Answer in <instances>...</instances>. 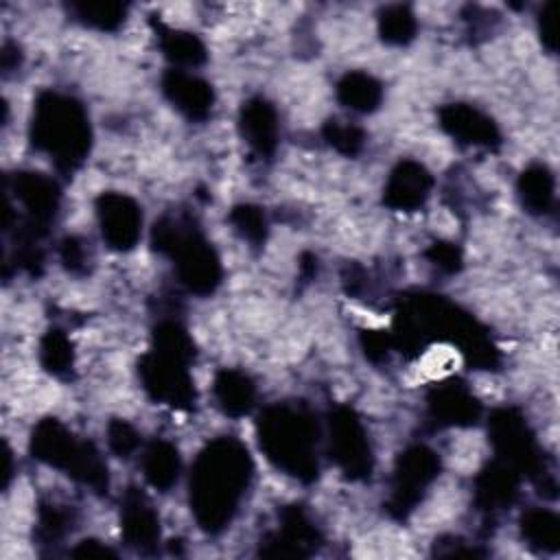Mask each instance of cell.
<instances>
[{"label":"cell","mask_w":560,"mask_h":560,"mask_svg":"<svg viewBox=\"0 0 560 560\" xmlns=\"http://www.w3.org/2000/svg\"><path fill=\"white\" fill-rule=\"evenodd\" d=\"M249 477V453L234 438L212 440L197 455L190 472V505L206 532H219L232 521Z\"/></svg>","instance_id":"6da1fadb"},{"label":"cell","mask_w":560,"mask_h":560,"mask_svg":"<svg viewBox=\"0 0 560 560\" xmlns=\"http://www.w3.org/2000/svg\"><path fill=\"white\" fill-rule=\"evenodd\" d=\"M260 448L284 472L311 481L317 477V427L315 420L289 405L267 407L258 422Z\"/></svg>","instance_id":"7a4b0ae2"},{"label":"cell","mask_w":560,"mask_h":560,"mask_svg":"<svg viewBox=\"0 0 560 560\" xmlns=\"http://www.w3.org/2000/svg\"><path fill=\"white\" fill-rule=\"evenodd\" d=\"M31 136L57 168L72 171L90 149L88 114L74 98L46 92L37 98Z\"/></svg>","instance_id":"3957f363"},{"label":"cell","mask_w":560,"mask_h":560,"mask_svg":"<svg viewBox=\"0 0 560 560\" xmlns=\"http://www.w3.org/2000/svg\"><path fill=\"white\" fill-rule=\"evenodd\" d=\"M158 252L171 256L179 280L195 293H210L221 278V267L214 249L190 225L175 219H162L153 230Z\"/></svg>","instance_id":"277c9868"},{"label":"cell","mask_w":560,"mask_h":560,"mask_svg":"<svg viewBox=\"0 0 560 560\" xmlns=\"http://www.w3.org/2000/svg\"><path fill=\"white\" fill-rule=\"evenodd\" d=\"M31 448L37 459L66 470L96 492L107 490V466L90 442H79L57 420H44L33 431Z\"/></svg>","instance_id":"5b68a950"},{"label":"cell","mask_w":560,"mask_h":560,"mask_svg":"<svg viewBox=\"0 0 560 560\" xmlns=\"http://www.w3.org/2000/svg\"><path fill=\"white\" fill-rule=\"evenodd\" d=\"M186 357L153 348L140 361V378L151 398L173 405V407H190L195 400L192 378L188 374Z\"/></svg>","instance_id":"8992f818"},{"label":"cell","mask_w":560,"mask_h":560,"mask_svg":"<svg viewBox=\"0 0 560 560\" xmlns=\"http://www.w3.org/2000/svg\"><path fill=\"white\" fill-rule=\"evenodd\" d=\"M330 453L350 477H365L372 470V451L361 420L350 409L330 416Z\"/></svg>","instance_id":"52a82bcc"},{"label":"cell","mask_w":560,"mask_h":560,"mask_svg":"<svg viewBox=\"0 0 560 560\" xmlns=\"http://www.w3.org/2000/svg\"><path fill=\"white\" fill-rule=\"evenodd\" d=\"M490 440L508 466L534 472L538 468V448L527 422L512 409H501L490 420Z\"/></svg>","instance_id":"ba28073f"},{"label":"cell","mask_w":560,"mask_h":560,"mask_svg":"<svg viewBox=\"0 0 560 560\" xmlns=\"http://www.w3.org/2000/svg\"><path fill=\"white\" fill-rule=\"evenodd\" d=\"M440 468L438 455L427 446H411L407 448L394 470V483H392V508H396L400 514L411 510L422 490L435 479Z\"/></svg>","instance_id":"9c48e42d"},{"label":"cell","mask_w":560,"mask_h":560,"mask_svg":"<svg viewBox=\"0 0 560 560\" xmlns=\"http://www.w3.org/2000/svg\"><path fill=\"white\" fill-rule=\"evenodd\" d=\"M103 238L114 249H131L140 236L142 212L133 199L120 192H105L96 201Z\"/></svg>","instance_id":"30bf717a"},{"label":"cell","mask_w":560,"mask_h":560,"mask_svg":"<svg viewBox=\"0 0 560 560\" xmlns=\"http://www.w3.org/2000/svg\"><path fill=\"white\" fill-rule=\"evenodd\" d=\"M431 184L433 179L422 164L405 160L392 171L387 179L385 203L396 210H416L429 197Z\"/></svg>","instance_id":"8fae6325"},{"label":"cell","mask_w":560,"mask_h":560,"mask_svg":"<svg viewBox=\"0 0 560 560\" xmlns=\"http://www.w3.org/2000/svg\"><path fill=\"white\" fill-rule=\"evenodd\" d=\"M440 120L442 127L459 142L483 147H492L494 142H499L497 125L470 105H448L440 112Z\"/></svg>","instance_id":"7c38bea8"},{"label":"cell","mask_w":560,"mask_h":560,"mask_svg":"<svg viewBox=\"0 0 560 560\" xmlns=\"http://www.w3.org/2000/svg\"><path fill=\"white\" fill-rule=\"evenodd\" d=\"M164 94L190 118H206L212 107V90L199 77L188 74L186 70H168L162 81Z\"/></svg>","instance_id":"4fadbf2b"},{"label":"cell","mask_w":560,"mask_h":560,"mask_svg":"<svg viewBox=\"0 0 560 560\" xmlns=\"http://www.w3.org/2000/svg\"><path fill=\"white\" fill-rule=\"evenodd\" d=\"M122 536L127 545L147 551L160 540V521L140 492H127L122 503Z\"/></svg>","instance_id":"5bb4252c"},{"label":"cell","mask_w":560,"mask_h":560,"mask_svg":"<svg viewBox=\"0 0 560 560\" xmlns=\"http://www.w3.org/2000/svg\"><path fill=\"white\" fill-rule=\"evenodd\" d=\"M431 416L442 424H470L479 416V402L457 383H444L429 396Z\"/></svg>","instance_id":"9a60e30c"},{"label":"cell","mask_w":560,"mask_h":560,"mask_svg":"<svg viewBox=\"0 0 560 560\" xmlns=\"http://www.w3.org/2000/svg\"><path fill=\"white\" fill-rule=\"evenodd\" d=\"M241 131L258 153H271L278 142V118L273 107L262 98L247 101L241 109Z\"/></svg>","instance_id":"2e32d148"},{"label":"cell","mask_w":560,"mask_h":560,"mask_svg":"<svg viewBox=\"0 0 560 560\" xmlns=\"http://www.w3.org/2000/svg\"><path fill=\"white\" fill-rule=\"evenodd\" d=\"M15 197L22 201L33 223H46L57 210L59 190L52 179L39 173H22L15 179Z\"/></svg>","instance_id":"e0dca14e"},{"label":"cell","mask_w":560,"mask_h":560,"mask_svg":"<svg viewBox=\"0 0 560 560\" xmlns=\"http://www.w3.org/2000/svg\"><path fill=\"white\" fill-rule=\"evenodd\" d=\"M516 494V470L508 464H492L477 479V501L483 510H503Z\"/></svg>","instance_id":"ac0fdd59"},{"label":"cell","mask_w":560,"mask_h":560,"mask_svg":"<svg viewBox=\"0 0 560 560\" xmlns=\"http://www.w3.org/2000/svg\"><path fill=\"white\" fill-rule=\"evenodd\" d=\"M214 396L221 409L230 416H243L252 409L256 389L249 376L238 370H223L214 378Z\"/></svg>","instance_id":"d6986e66"},{"label":"cell","mask_w":560,"mask_h":560,"mask_svg":"<svg viewBox=\"0 0 560 560\" xmlns=\"http://www.w3.org/2000/svg\"><path fill=\"white\" fill-rule=\"evenodd\" d=\"M142 470L147 481L158 490H168L179 475V455L177 448L168 442L155 440L144 448Z\"/></svg>","instance_id":"ffe728a7"},{"label":"cell","mask_w":560,"mask_h":560,"mask_svg":"<svg viewBox=\"0 0 560 560\" xmlns=\"http://www.w3.org/2000/svg\"><path fill=\"white\" fill-rule=\"evenodd\" d=\"M317 540L315 527L308 523V518L300 510H287L282 514V525L280 532L273 536V542H278L276 551L280 556H300L304 553L313 542Z\"/></svg>","instance_id":"44dd1931"},{"label":"cell","mask_w":560,"mask_h":560,"mask_svg":"<svg viewBox=\"0 0 560 560\" xmlns=\"http://www.w3.org/2000/svg\"><path fill=\"white\" fill-rule=\"evenodd\" d=\"M553 175L549 173L547 166L534 164L527 171H523L518 179V195L523 206L534 212V214H545L549 212L553 203Z\"/></svg>","instance_id":"7402d4cb"},{"label":"cell","mask_w":560,"mask_h":560,"mask_svg":"<svg viewBox=\"0 0 560 560\" xmlns=\"http://www.w3.org/2000/svg\"><path fill=\"white\" fill-rule=\"evenodd\" d=\"M339 101L354 112H372L378 107L383 90L376 79L365 72H348L337 85Z\"/></svg>","instance_id":"603a6c76"},{"label":"cell","mask_w":560,"mask_h":560,"mask_svg":"<svg viewBox=\"0 0 560 560\" xmlns=\"http://www.w3.org/2000/svg\"><path fill=\"white\" fill-rule=\"evenodd\" d=\"M521 529L523 536L529 540V545L538 549H558V538H560V521L553 512L549 510H527L521 518Z\"/></svg>","instance_id":"cb8c5ba5"},{"label":"cell","mask_w":560,"mask_h":560,"mask_svg":"<svg viewBox=\"0 0 560 560\" xmlns=\"http://www.w3.org/2000/svg\"><path fill=\"white\" fill-rule=\"evenodd\" d=\"M160 42L164 55L177 66H197L206 59V48L192 33L162 31Z\"/></svg>","instance_id":"d4e9b609"},{"label":"cell","mask_w":560,"mask_h":560,"mask_svg":"<svg viewBox=\"0 0 560 560\" xmlns=\"http://www.w3.org/2000/svg\"><path fill=\"white\" fill-rule=\"evenodd\" d=\"M378 28L385 42L389 44H407L416 33V18L413 13L402 4H392L383 9Z\"/></svg>","instance_id":"484cf974"},{"label":"cell","mask_w":560,"mask_h":560,"mask_svg":"<svg viewBox=\"0 0 560 560\" xmlns=\"http://www.w3.org/2000/svg\"><path fill=\"white\" fill-rule=\"evenodd\" d=\"M72 11L96 28H114L125 20V7L118 2H83L74 4Z\"/></svg>","instance_id":"4316f807"},{"label":"cell","mask_w":560,"mask_h":560,"mask_svg":"<svg viewBox=\"0 0 560 560\" xmlns=\"http://www.w3.org/2000/svg\"><path fill=\"white\" fill-rule=\"evenodd\" d=\"M42 363L52 374H63L72 365L70 341L63 332L50 330L42 341Z\"/></svg>","instance_id":"83f0119b"},{"label":"cell","mask_w":560,"mask_h":560,"mask_svg":"<svg viewBox=\"0 0 560 560\" xmlns=\"http://www.w3.org/2000/svg\"><path fill=\"white\" fill-rule=\"evenodd\" d=\"M234 228L249 241L258 243L262 241L265 236V230H267V223H265V214L260 208L256 206H238L232 210L230 214Z\"/></svg>","instance_id":"f1b7e54d"},{"label":"cell","mask_w":560,"mask_h":560,"mask_svg":"<svg viewBox=\"0 0 560 560\" xmlns=\"http://www.w3.org/2000/svg\"><path fill=\"white\" fill-rule=\"evenodd\" d=\"M107 442L118 457H129L140 446V435L131 424L122 420H114L107 429Z\"/></svg>","instance_id":"f546056e"},{"label":"cell","mask_w":560,"mask_h":560,"mask_svg":"<svg viewBox=\"0 0 560 560\" xmlns=\"http://www.w3.org/2000/svg\"><path fill=\"white\" fill-rule=\"evenodd\" d=\"M324 133H326L328 142H330L335 149H339L341 153H346V155L357 153V151L361 149V144H363V133H361V129L350 127V125L328 122L326 129H324Z\"/></svg>","instance_id":"4dcf8cb0"},{"label":"cell","mask_w":560,"mask_h":560,"mask_svg":"<svg viewBox=\"0 0 560 560\" xmlns=\"http://www.w3.org/2000/svg\"><path fill=\"white\" fill-rule=\"evenodd\" d=\"M427 256L440 269H446V271H455L457 265H459V252L453 245H448V243H435Z\"/></svg>","instance_id":"1f68e13d"},{"label":"cell","mask_w":560,"mask_h":560,"mask_svg":"<svg viewBox=\"0 0 560 560\" xmlns=\"http://www.w3.org/2000/svg\"><path fill=\"white\" fill-rule=\"evenodd\" d=\"M540 37L549 50H556V2H547L540 13Z\"/></svg>","instance_id":"d6a6232c"},{"label":"cell","mask_w":560,"mask_h":560,"mask_svg":"<svg viewBox=\"0 0 560 560\" xmlns=\"http://www.w3.org/2000/svg\"><path fill=\"white\" fill-rule=\"evenodd\" d=\"M63 262H68V267H77L85 260V252H83V245L77 241V238H68L63 243Z\"/></svg>","instance_id":"836d02e7"},{"label":"cell","mask_w":560,"mask_h":560,"mask_svg":"<svg viewBox=\"0 0 560 560\" xmlns=\"http://www.w3.org/2000/svg\"><path fill=\"white\" fill-rule=\"evenodd\" d=\"M72 553L74 556H88V558H92V556H114V551H109L107 547H98L94 540H83L81 547H77Z\"/></svg>","instance_id":"e575fe53"}]
</instances>
